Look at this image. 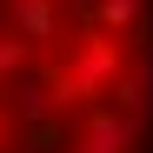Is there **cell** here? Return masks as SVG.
Instances as JSON below:
<instances>
[{
  "mask_svg": "<svg viewBox=\"0 0 153 153\" xmlns=\"http://www.w3.org/2000/svg\"><path fill=\"white\" fill-rule=\"evenodd\" d=\"M0 153H153V0H0Z\"/></svg>",
  "mask_w": 153,
  "mask_h": 153,
  "instance_id": "1",
  "label": "cell"
}]
</instances>
